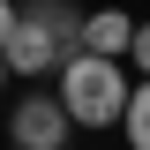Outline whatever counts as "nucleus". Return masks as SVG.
<instances>
[{"label":"nucleus","instance_id":"f257e3e1","mask_svg":"<svg viewBox=\"0 0 150 150\" xmlns=\"http://www.w3.org/2000/svg\"><path fill=\"white\" fill-rule=\"evenodd\" d=\"M75 53H83V15H75V0H23L15 30L0 45L8 75H60Z\"/></svg>","mask_w":150,"mask_h":150},{"label":"nucleus","instance_id":"f03ea898","mask_svg":"<svg viewBox=\"0 0 150 150\" xmlns=\"http://www.w3.org/2000/svg\"><path fill=\"white\" fill-rule=\"evenodd\" d=\"M128 98H135V83L120 75V60L75 53L68 68H60V105H68L75 128H120V120H128Z\"/></svg>","mask_w":150,"mask_h":150},{"label":"nucleus","instance_id":"7ed1b4c3","mask_svg":"<svg viewBox=\"0 0 150 150\" xmlns=\"http://www.w3.org/2000/svg\"><path fill=\"white\" fill-rule=\"evenodd\" d=\"M68 105H60V90H30V98H15V112H8V143L15 150H60L68 143Z\"/></svg>","mask_w":150,"mask_h":150},{"label":"nucleus","instance_id":"20e7f679","mask_svg":"<svg viewBox=\"0 0 150 150\" xmlns=\"http://www.w3.org/2000/svg\"><path fill=\"white\" fill-rule=\"evenodd\" d=\"M128 45H135V15L128 8H90V15H83V53L128 60Z\"/></svg>","mask_w":150,"mask_h":150},{"label":"nucleus","instance_id":"39448f33","mask_svg":"<svg viewBox=\"0 0 150 150\" xmlns=\"http://www.w3.org/2000/svg\"><path fill=\"white\" fill-rule=\"evenodd\" d=\"M120 135H128V150H150V75L135 83V98H128V120H120Z\"/></svg>","mask_w":150,"mask_h":150},{"label":"nucleus","instance_id":"423d86ee","mask_svg":"<svg viewBox=\"0 0 150 150\" xmlns=\"http://www.w3.org/2000/svg\"><path fill=\"white\" fill-rule=\"evenodd\" d=\"M128 60H135V68L150 75V23H135V45H128Z\"/></svg>","mask_w":150,"mask_h":150},{"label":"nucleus","instance_id":"0eeeda50","mask_svg":"<svg viewBox=\"0 0 150 150\" xmlns=\"http://www.w3.org/2000/svg\"><path fill=\"white\" fill-rule=\"evenodd\" d=\"M8 30H15V0H0V45H8Z\"/></svg>","mask_w":150,"mask_h":150},{"label":"nucleus","instance_id":"6e6552de","mask_svg":"<svg viewBox=\"0 0 150 150\" xmlns=\"http://www.w3.org/2000/svg\"><path fill=\"white\" fill-rule=\"evenodd\" d=\"M0 90H8V60H0Z\"/></svg>","mask_w":150,"mask_h":150},{"label":"nucleus","instance_id":"1a4fd4ad","mask_svg":"<svg viewBox=\"0 0 150 150\" xmlns=\"http://www.w3.org/2000/svg\"><path fill=\"white\" fill-rule=\"evenodd\" d=\"M60 150H68V143H60Z\"/></svg>","mask_w":150,"mask_h":150}]
</instances>
